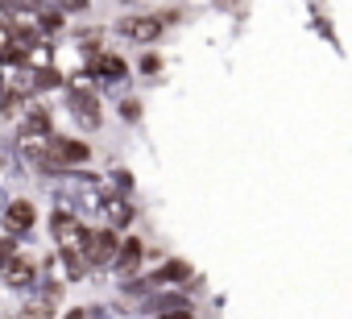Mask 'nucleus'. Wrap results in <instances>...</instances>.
I'll return each mask as SVG.
<instances>
[{"mask_svg": "<svg viewBox=\"0 0 352 319\" xmlns=\"http://www.w3.org/2000/svg\"><path fill=\"white\" fill-rule=\"evenodd\" d=\"M50 232H54V245H58V257H63V265H67V278L75 282V278H83V270H87V257H83V245H87V228H83V220L75 216V212H54L50 216Z\"/></svg>", "mask_w": 352, "mask_h": 319, "instance_id": "f257e3e1", "label": "nucleus"}, {"mask_svg": "<svg viewBox=\"0 0 352 319\" xmlns=\"http://www.w3.org/2000/svg\"><path fill=\"white\" fill-rule=\"evenodd\" d=\"M91 157V145H83V141H75V137H46V145H42V153H38V162L46 166V170H63V166H79V162H87Z\"/></svg>", "mask_w": 352, "mask_h": 319, "instance_id": "f03ea898", "label": "nucleus"}, {"mask_svg": "<svg viewBox=\"0 0 352 319\" xmlns=\"http://www.w3.org/2000/svg\"><path fill=\"white\" fill-rule=\"evenodd\" d=\"M71 116H75L83 129H100V100L87 91L83 75H75V83H71Z\"/></svg>", "mask_w": 352, "mask_h": 319, "instance_id": "7ed1b4c3", "label": "nucleus"}, {"mask_svg": "<svg viewBox=\"0 0 352 319\" xmlns=\"http://www.w3.org/2000/svg\"><path fill=\"white\" fill-rule=\"evenodd\" d=\"M116 249H120V236H116V228H96V232H87L83 257H87V265H112Z\"/></svg>", "mask_w": 352, "mask_h": 319, "instance_id": "20e7f679", "label": "nucleus"}, {"mask_svg": "<svg viewBox=\"0 0 352 319\" xmlns=\"http://www.w3.org/2000/svg\"><path fill=\"white\" fill-rule=\"evenodd\" d=\"M58 298H63V286L58 282H42L34 290V298L25 302V319H50L54 307H58Z\"/></svg>", "mask_w": 352, "mask_h": 319, "instance_id": "39448f33", "label": "nucleus"}, {"mask_svg": "<svg viewBox=\"0 0 352 319\" xmlns=\"http://www.w3.org/2000/svg\"><path fill=\"white\" fill-rule=\"evenodd\" d=\"M116 34L120 38H129V42H153L157 34H162V17H124V21H116Z\"/></svg>", "mask_w": 352, "mask_h": 319, "instance_id": "423d86ee", "label": "nucleus"}, {"mask_svg": "<svg viewBox=\"0 0 352 319\" xmlns=\"http://www.w3.org/2000/svg\"><path fill=\"white\" fill-rule=\"evenodd\" d=\"M87 71H91V79H104V83H120V79L129 75L124 58H120V54H108V50L91 54V58H87Z\"/></svg>", "mask_w": 352, "mask_h": 319, "instance_id": "0eeeda50", "label": "nucleus"}, {"mask_svg": "<svg viewBox=\"0 0 352 319\" xmlns=\"http://www.w3.org/2000/svg\"><path fill=\"white\" fill-rule=\"evenodd\" d=\"M0 220H5V236H21V232L34 228V204L30 199H13Z\"/></svg>", "mask_w": 352, "mask_h": 319, "instance_id": "6e6552de", "label": "nucleus"}, {"mask_svg": "<svg viewBox=\"0 0 352 319\" xmlns=\"http://www.w3.org/2000/svg\"><path fill=\"white\" fill-rule=\"evenodd\" d=\"M0 274H5V286H13V290H21V286H34L38 282V270H34V261L30 257H9L5 265H0Z\"/></svg>", "mask_w": 352, "mask_h": 319, "instance_id": "1a4fd4ad", "label": "nucleus"}, {"mask_svg": "<svg viewBox=\"0 0 352 319\" xmlns=\"http://www.w3.org/2000/svg\"><path fill=\"white\" fill-rule=\"evenodd\" d=\"M141 257H145V245L129 236V241H120V249H116L112 265H116V274H120V278H133V274H137V265H141Z\"/></svg>", "mask_w": 352, "mask_h": 319, "instance_id": "9d476101", "label": "nucleus"}, {"mask_svg": "<svg viewBox=\"0 0 352 319\" xmlns=\"http://www.w3.org/2000/svg\"><path fill=\"white\" fill-rule=\"evenodd\" d=\"M100 212H108V220H112V224H120V228L133 220V208H129L124 199H104V208H100Z\"/></svg>", "mask_w": 352, "mask_h": 319, "instance_id": "9b49d317", "label": "nucleus"}, {"mask_svg": "<svg viewBox=\"0 0 352 319\" xmlns=\"http://www.w3.org/2000/svg\"><path fill=\"white\" fill-rule=\"evenodd\" d=\"M54 30H63V13L46 9V13H42V34H54Z\"/></svg>", "mask_w": 352, "mask_h": 319, "instance_id": "f8f14e48", "label": "nucleus"}, {"mask_svg": "<svg viewBox=\"0 0 352 319\" xmlns=\"http://www.w3.org/2000/svg\"><path fill=\"white\" fill-rule=\"evenodd\" d=\"M179 274H187V265H179V261H174V265H166V270H162L157 278H162V282H174Z\"/></svg>", "mask_w": 352, "mask_h": 319, "instance_id": "ddd939ff", "label": "nucleus"}, {"mask_svg": "<svg viewBox=\"0 0 352 319\" xmlns=\"http://www.w3.org/2000/svg\"><path fill=\"white\" fill-rule=\"evenodd\" d=\"M13 253H17V249H13V241H9V236H0V265H5Z\"/></svg>", "mask_w": 352, "mask_h": 319, "instance_id": "4468645a", "label": "nucleus"}, {"mask_svg": "<svg viewBox=\"0 0 352 319\" xmlns=\"http://www.w3.org/2000/svg\"><path fill=\"white\" fill-rule=\"evenodd\" d=\"M63 319H96V311H91V307H75V311H67Z\"/></svg>", "mask_w": 352, "mask_h": 319, "instance_id": "2eb2a0df", "label": "nucleus"}, {"mask_svg": "<svg viewBox=\"0 0 352 319\" xmlns=\"http://www.w3.org/2000/svg\"><path fill=\"white\" fill-rule=\"evenodd\" d=\"M157 67H162V63H157V54H145V58H141V71H145V75H153Z\"/></svg>", "mask_w": 352, "mask_h": 319, "instance_id": "dca6fc26", "label": "nucleus"}, {"mask_svg": "<svg viewBox=\"0 0 352 319\" xmlns=\"http://www.w3.org/2000/svg\"><path fill=\"white\" fill-rule=\"evenodd\" d=\"M166 319H191V311H187V307H174V311H170Z\"/></svg>", "mask_w": 352, "mask_h": 319, "instance_id": "f3484780", "label": "nucleus"}]
</instances>
